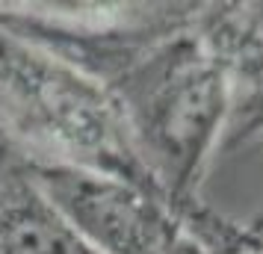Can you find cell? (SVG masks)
<instances>
[{
	"label": "cell",
	"mask_w": 263,
	"mask_h": 254,
	"mask_svg": "<svg viewBox=\"0 0 263 254\" xmlns=\"http://www.w3.org/2000/svg\"><path fill=\"white\" fill-rule=\"evenodd\" d=\"M192 27L228 74L237 97L263 89V0L198 3Z\"/></svg>",
	"instance_id": "obj_3"
},
{
	"label": "cell",
	"mask_w": 263,
	"mask_h": 254,
	"mask_svg": "<svg viewBox=\"0 0 263 254\" xmlns=\"http://www.w3.org/2000/svg\"><path fill=\"white\" fill-rule=\"evenodd\" d=\"M246 254H263V245H257V248H251V251H246Z\"/></svg>",
	"instance_id": "obj_6"
},
{
	"label": "cell",
	"mask_w": 263,
	"mask_h": 254,
	"mask_svg": "<svg viewBox=\"0 0 263 254\" xmlns=\"http://www.w3.org/2000/svg\"><path fill=\"white\" fill-rule=\"evenodd\" d=\"M219 148L225 154H234V151H242V148L263 151V89L234 101V109H231V119L225 124ZM242 228L249 233V240L254 242V248L263 245V213L242 222Z\"/></svg>",
	"instance_id": "obj_5"
},
{
	"label": "cell",
	"mask_w": 263,
	"mask_h": 254,
	"mask_svg": "<svg viewBox=\"0 0 263 254\" xmlns=\"http://www.w3.org/2000/svg\"><path fill=\"white\" fill-rule=\"evenodd\" d=\"M30 189L98 254H207L163 198L121 178L45 160Z\"/></svg>",
	"instance_id": "obj_2"
},
{
	"label": "cell",
	"mask_w": 263,
	"mask_h": 254,
	"mask_svg": "<svg viewBox=\"0 0 263 254\" xmlns=\"http://www.w3.org/2000/svg\"><path fill=\"white\" fill-rule=\"evenodd\" d=\"M0 97L18 127L48 145L57 163L121 178L168 204L133 142L124 109L101 80L33 42L0 36Z\"/></svg>",
	"instance_id": "obj_1"
},
{
	"label": "cell",
	"mask_w": 263,
	"mask_h": 254,
	"mask_svg": "<svg viewBox=\"0 0 263 254\" xmlns=\"http://www.w3.org/2000/svg\"><path fill=\"white\" fill-rule=\"evenodd\" d=\"M0 254H98L33 189L0 210Z\"/></svg>",
	"instance_id": "obj_4"
}]
</instances>
